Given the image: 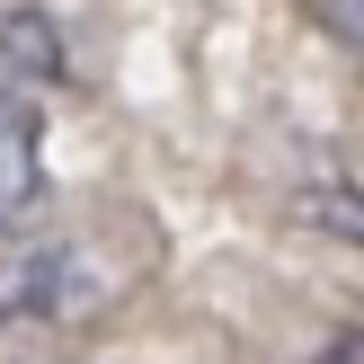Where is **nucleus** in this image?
<instances>
[{
    "label": "nucleus",
    "instance_id": "1",
    "mask_svg": "<svg viewBox=\"0 0 364 364\" xmlns=\"http://www.w3.org/2000/svg\"><path fill=\"white\" fill-rule=\"evenodd\" d=\"M63 80L45 18L0 9V223L45 196V89Z\"/></svg>",
    "mask_w": 364,
    "mask_h": 364
},
{
    "label": "nucleus",
    "instance_id": "2",
    "mask_svg": "<svg viewBox=\"0 0 364 364\" xmlns=\"http://www.w3.org/2000/svg\"><path fill=\"white\" fill-rule=\"evenodd\" d=\"M142 276V258H116L107 240H45V249H18L0 258V329L9 320H80L98 302H116L124 284Z\"/></svg>",
    "mask_w": 364,
    "mask_h": 364
},
{
    "label": "nucleus",
    "instance_id": "4",
    "mask_svg": "<svg viewBox=\"0 0 364 364\" xmlns=\"http://www.w3.org/2000/svg\"><path fill=\"white\" fill-rule=\"evenodd\" d=\"M311 364H364V329H355V338H338V347H329V355H311Z\"/></svg>",
    "mask_w": 364,
    "mask_h": 364
},
{
    "label": "nucleus",
    "instance_id": "3",
    "mask_svg": "<svg viewBox=\"0 0 364 364\" xmlns=\"http://www.w3.org/2000/svg\"><path fill=\"white\" fill-rule=\"evenodd\" d=\"M302 18H311L320 36H338L347 53H364V0H294Z\"/></svg>",
    "mask_w": 364,
    "mask_h": 364
}]
</instances>
